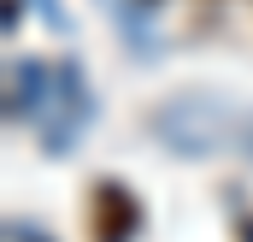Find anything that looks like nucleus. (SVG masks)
<instances>
[{"instance_id":"nucleus-1","label":"nucleus","mask_w":253,"mask_h":242,"mask_svg":"<svg viewBox=\"0 0 253 242\" xmlns=\"http://www.w3.org/2000/svg\"><path fill=\"white\" fill-rule=\"evenodd\" d=\"M135 225H141V207H135V195L124 183H112V178L94 183V195H88V231H94V242H129Z\"/></svg>"}]
</instances>
